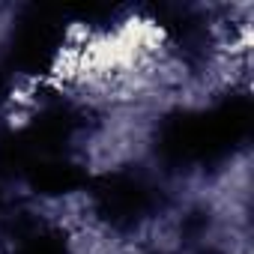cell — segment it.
<instances>
[{"mask_svg": "<svg viewBox=\"0 0 254 254\" xmlns=\"http://www.w3.org/2000/svg\"><path fill=\"white\" fill-rule=\"evenodd\" d=\"M159 120L162 117L135 108L96 114L72 141L75 162L96 177L138 168L156 147Z\"/></svg>", "mask_w": 254, "mask_h": 254, "instance_id": "1", "label": "cell"}, {"mask_svg": "<svg viewBox=\"0 0 254 254\" xmlns=\"http://www.w3.org/2000/svg\"><path fill=\"white\" fill-rule=\"evenodd\" d=\"M15 18H18V6L12 3H0V54L6 51L12 33H15Z\"/></svg>", "mask_w": 254, "mask_h": 254, "instance_id": "2", "label": "cell"}]
</instances>
